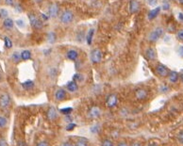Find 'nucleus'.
I'll return each instance as SVG.
<instances>
[{"instance_id": "obj_1", "label": "nucleus", "mask_w": 183, "mask_h": 146, "mask_svg": "<svg viewBox=\"0 0 183 146\" xmlns=\"http://www.w3.org/2000/svg\"><path fill=\"white\" fill-rule=\"evenodd\" d=\"M59 21L61 24H64V25H68L71 24L74 21V13L72 10H63L62 13L59 15Z\"/></svg>"}, {"instance_id": "obj_2", "label": "nucleus", "mask_w": 183, "mask_h": 146, "mask_svg": "<svg viewBox=\"0 0 183 146\" xmlns=\"http://www.w3.org/2000/svg\"><path fill=\"white\" fill-rule=\"evenodd\" d=\"M27 17L29 19L30 26L33 27L34 29H42L43 26V23L40 18H38L36 15L33 13H29Z\"/></svg>"}, {"instance_id": "obj_3", "label": "nucleus", "mask_w": 183, "mask_h": 146, "mask_svg": "<svg viewBox=\"0 0 183 146\" xmlns=\"http://www.w3.org/2000/svg\"><path fill=\"white\" fill-rule=\"evenodd\" d=\"M163 35V29L161 26L156 27L155 29H153L148 35V40L151 42H156L159 39H161V37Z\"/></svg>"}, {"instance_id": "obj_4", "label": "nucleus", "mask_w": 183, "mask_h": 146, "mask_svg": "<svg viewBox=\"0 0 183 146\" xmlns=\"http://www.w3.org/2000/svg\"><path fill=\"white\" fill-rule=\"evenodd\" d=\"M102 58H103V55H102V52L100 49L94 48L92 50V52L90 54V58H91L92 63H94V64H98V63L101 62Z\"/></svg>"}, {"instance_id": "obj_5", "label": "nucleus", "mask_w": 183, "mask_h": 146, "mask_svg": "<svg viewBox=\"0 0 183 146\" xmlns=\"http://www.w3.org/2000/svg\"><path fill=\"white\" fill-rule=\"evenodd\" d=\"M11 105V99L9 93L0 94V108L3 109H7Z\"/></svg>"}, {"instance_id": "obj_6", "label": "nucleus", "mask_w": 183, "mask_h": 146, "mask_svg": "<svg viewBox=\"0 0 183 146\" xmlns=\"http://www.w3.org/2000/svg\"><path fill=\"white\" fill-rule=\"evenodd\" d=\"M101 114H102L101 108L96 106H92L88 110L87 116H88V118H90V119H97V118L101 116Z\"/></svg>"}, {"instance_id": "obj_7", "label": "nucleus", "mask_w": 183, "mask_h": 146, "mask_svg": "<svg viewBox=\"0 0 183 146\" xmlns=\"http://www.w3.org/2000/svg\"><path fill=\"white\" fill-rule=\"evenodd\" d=\"M155 72H156V74L159 76L166 77L169 74V70L165 65L161 64V63H159V64L156 66V68H155Z\"/></svg>"}, {"instance_id": "obj_8", "label": "nucleus", "mask_w": 183, "mask_h": 146, "mask_svg": "<svg viewBox=\"0 0 183 146\" xmlns=\"http://www.w3.org/2000/svg\"><path fill=\"white\" fill-rule=\"evenodd\" d=\"M47 15L51 18H56L59 15V7L58 4H51L48 7V10H47Z\"/></svg>"}, {"instance_id": "obj_9", "label": "nucleus", "mask_w": 183, "mask_h": 146, "mask_svg": "<svg viewBox=\"0 0 183 146\" xmlns=\"http://www.w3.org/2000/svg\"><path fill=\"white\" fill-rule=\"evenodd\" d=\"M117 103H118V97H117L116 94L111 93V94H110L108 97H107L106 105H107L108 108H115V106H117Z\"/></svg>"}, {"instance_id": "obj_10", "label": "nucleus", "mask_w": 183, "mask_h": 146, "mask_svg": "<svg viewBox=\"0 0 183 146\" xmlns=\"http://www.w3.org/2000/svg\"><path fill=\"white\" fill-rule=\"evenodd\" d=\"M140 8H141V5L138 0H130L129 1V13H131V14L137 13L138 11L140 10Z\"/></svg>"}, {"instance_id": "obj_11", "label": "nucleus", "mask_w": 183, "mask_h": 146, "mask_svg": "<svg viewBox=\"0 0 183 146\" xmlns=\"http://www.w3.org/2000/svg\"><path fill=\"white\" fill-rule=\"evenodd\" d=\"M145 56L147 60H155L157 58L156 50H155L153 47H148V48L145 50Z\"/></svg>"}, {"instance_id": "obj_12", "label": "nucleus", "mask_w": 183, "mask_h": 146, "mask_svg": "<svg viewBox=\"0 0 183 146\" xmlns=\"http://www.w3.org/2000/svg\"><path fill=\"white\" fill-rule=\"evenodd\" d=\"M135 96L138 100H145L147 96H148V92L144 88H139L136 92H135Z\"/></svg>"}, {"instance_id": "obj_13", "label": "nucleus", "mask_w": 183, "mask_h": 146, "mask_svg": "<svg viewBox=\"0 0 183 146\" xmlns=\"http://www.w3.org/2000/svg\"><path fill=\"white\" fill-rule=\"evenodd\" d=\"M54 96H55L56 101H62L67 97V92H66V90L63 89H58L55 92Z\"/></svg>"}, {"instance_id": "obj_14", "label": "nucleus", "mask_w": 183, "mask_h": 146, "mask_svg": "<svg viewBox=\"0 0 183 146\" xmlns=\"http://www.w3.org/2000/svg\"><path fill=\"white\" fill-rule=\"evenodd\" d=\"M66 58L67 60H69L75 61L77 60H78V52L75 49L68 50L67 51V53H66Z\"/></svg>"}, {"instance_id": "obj_15", "label": "nucleus", "mask_w": 183, "mask_h": 146, "mask_svg": "<svg viewBox=\"0 0 183 146\" xmlns=\"http://www.w3.org/2000/svg\"><path fill=\"white\" fill-rule=\"evenodd\" d=\"M46 116H47V119L49 121H54L57 119L58 117V112H57V109H56L54 106H50L47 110V113H46Z\"/></svg>"}, {"instance_id": "obj_16", "label": "nucleus", "mask_w": 183, "mask_h": 146, "mask_svg": "<svg viewBox=\"0 0 183 146\" xmlns=\"http://www.w3.org/2000/svg\"><path fill=\"white\" fill-rule=\"evenodd\" d=\"M167 76H168V80L171 83H177L180 79V74L176 71H169V74Z\"/></svg>"}, {"instance_id": "obj_17", "label": "nucleus", "mask_w": 183, "mask_h": 146, "mask_svg": "<svg viewBox=\"0 0 183 146\" xmlns=\"http://www.w3.org/2000/svg\"><path fill=\"white\" fill-rule=\"evenodd\" d=\"M66 89L67 90H68L69 92H78V85L77 82H75V81H69L68 83L66 84Z\"/></svg>"}, {"instance_id": "obj_18", "label": "nucleus", "mask_w": 183, "mask_h": 146, "mask_svg": "<svg viewBox=\"0 0 183 146\" xmlns=\"http://www.w3.org/2000/svg\"><path fill=\"white\" fill-rule=\"evenodd\" d=\"M161 9V7H157V8H155V9L151 10L149 13H148V15H147V18H148V20L151 21V20H153V19L156 18L158 15L160 14Z\"/></svg>"}, {"instance_id": "obj_19", "label": "nucleus", "mask_w": 183, "mask_h": 146, "mask_svg": "<svg viewBox=\"0 0 183 146\" xmlns=\"http://www.w3.org/2000/svg\"><path fill=\"white\" fill-rule=\"evenodd\" d=\"M13 26H14V22L13 19L10 18H6L4 19L3 21V27L6 29H13Z\"/></svg>"}, {"instance_id": "obj_20", "label": "nucleus", "mask_w": 183, "mask_h": 146, "mask_svg": "<svg viewBox=\"0 0 183 146\" xmlns=\"http://www.w3.org/2000/svg\"><path fill=\"white\" fill-rule=\"evenodd\" d=\"M22 87H23V89L24 90H31V89H33L34 88V86H35V83H34V81L33 80H26L25 82H23V83L21 84Z\"/></svg>"}, {"instance_id": "obj_21", "label": "nucleus", "mask_w": 183, "mask_h": 146, "mask_svg": "<svg viewBox=\"0 0 183 146\" xmlns=\"http://www.w3.org/2000/svg\"><path fill=\"white\" fill-rule=\"evenodd\" d=\"M94 29H91L88 33L86 35V42H87V44L88 45H91L92 44V42H93V38H94Z\"/></svg>"}, {"instance_id": "obj_22", "label": "nucleus", "mask_w": 183, "mask_h": 146, "mask_svg": "<svg viewBox=\"0 0 183 146\" xmlns=\"http://www.w3.org/2000/svg\"><path fill=\"white\" fill-rule=\"evenodd\" d=\"M31 52L29 50H23L21 52V60H29L31 58Z\"/></svg>"}, {"instance_id": "obj_23", "label": "nucleus", "mask_w": 183, "mask_h": 146, "mask_svg": "<svg viewBox=\"0 0 183 146\" xmlns=\"http://www.w3.org/2000/svg\"><path fill=\"white\" fill-rule=\"evenodd\" d=\"M10 58L14 63H18L20 60H21V53L18 52V51H14V52L11 54Z\"/></svg>"}, {"instance_id": "obj_24", "label": "nucleus", "mask_w": 183, "mask_h": 146, "mask_svg": "<svg viewBox=\"0 0 183 146\" xmlns=\"http://www.w3.org/2000/svg\"><path fill=\"white\" fill-rule=\"evenodd\" d=\"M46 40L49 43H54L56 42V40H57V34H56L55 32H53V31H51V32H49L48 34H47Z\"/></svg>"}, {"instance_id": "obj_25", "label": "nucleus", "mask_w": 183, "mask_h": 146, "mask_svg": "<svg viewBox=\"0 0 183 146\" xmlns=\"http://www.w3.org/2000/svg\"><path fill=\"white\" fill-rule=\"evenodd\" d=\"M83 79H84V77H83V76H82V74H80V73H77V74H74V76H73V81H75V82H81Z\"/></svg>"}, {"instance_id": "obj_26", "label": "nucleus", "mask_w": 183, "mask_h": 146, "mask_svg": "<svg viewBox=\"0 0 183 146\" xmlns=\"http://www.w3.org/2000/svg\"><path fill=\"white\" fill-rule=\"evenodd\" d=\"M4 43H5V46L7 47L8 49H10L13 47V41L10 40V39L9 37H5L4 38Z\"/></svg>"}, {"instance_id": "obj_27", "label": "nucleus", "mask_w": 183, "mask_h": 146, "mask_svg": "<svg viewBox=\"0 0 183 146\" xmlns=\"http://www.w3.org/2000/svg\"><path fill=\"white\" fill-rule=\"evenodd\" d=\"M48 74L51 77H55L57 76L58 74V69L56 67H51V68L48 70Z\"/></svg>"}, {"instance_id": "obj_28", "label": "nucleus", "mask_w": 183, "mask_h": 146, "mask_svg": "<svg viewBox=\"0 0 183 146\" xmlns=\"http://www.w3.org/2000/svg\"><path fill=\"white\" fill-rule=\"evenodd\" d=\"M8 124V119L4 116H0V128H4L6 127V125Z\"/></svg>"}, {"instance_id": "obj_29", "label": "nucleus", "mask_w": 183, "mask_h": 146, "mask_svg": "<svg viewBox=\"0 0 183 146\" xmlns=\"http://www.w3.org/2000/svg\"><path fill=\"white\" fill-rule=\"evenodd\" d=\"M9 16V11L6 9H1L0 10V18L1 19H6Z\"/></svg>"}, {"instance_id": "obj_30", "label": "nucleus", "mask_w": 183, "mask_h": 146, "mask_svg": "<svg viewBox=\"0 0 183 146\" xmlns=\"http://www.w3.org/2000/svg\"><path fill=\"white\" fill-rule=\"evenodd\" d=\"M72 111H73L72 108H64L61 109V113L64 114V115H70V114L72 113Z\"/></svg>"}, {"instance_id": "obj_31", "label": "nucleus", "mask_w": 183, "mask_h": 146, "mask_svg": "<svg viewBox=\"0 0 183 146\" xmlns=\"http://www.w3.org/2000/svg\"><path fill=\"white\" fill-rule=\"evenodd\" d=\"M74 146H88V143L85 140H78Z\"/></svg>"}, {"instance_id": "obj_32", "label": "nucleus", "mask_w": 183, "mask_h": 146, "mask_svg": "<svg viewBox=\"0 0 183 146\" xmlns=\"http://www.w3.org/2000/svg\"><path fill=\"white\" fill-rule=\"evenodd\" d=\"M75 38H77V40L78 42H82L83 39H84V32H83V31H79V32H78Z\"/></svg>"}, {"instance_id": "obj_33", "label": "nucleus", "mask_w": 183, "mask_h": 146, "mask_svg": "<svg viewBox=\"0 0 183 146\" xmlns=\"http://www.w3.org/2000/svg\"><path fill=\"white\" fill-rule=\"evenodd\" d=\"M161 8H162V10H169V9H170V3L167 1V0H163Z\"/></svg>"}, {"instance_id": "obj_34", "label": "nucleus", "mask_w": 183, "mask_h": 146, "mask_svg": "<svg viewBox=\"0 0 183 146\" xmlns=\"http://www.w3.org/2000/svg\"><path fill=\"white\" fill-rule=\"evenodd\" d=\"M101 146H114L113 143L110 140H104L102 141Z\"/></svg>"}, {"instance_id": "obj_35", "label": "nucleus", "mask_w": 183, "mask_h": 146, "mask_svg": "<svg viewBox=\"0 0 183 146\" xmlns=\"http://www.w3.org/2000/svg\"><path fill=\"white\" fill-rule=\"evenodd\" d=\"M75 126H77V124H75L70 123V124H67V126H66V130H67V131H72V130L75 127Z\"/></svg>"}, {"instance_id": "obj_36", "label": "nucleus", "mask_w": 183, "mask_h": 146, "mask_svg": "<svg viewBox=\"0 0 183 146\" xmlns=\"http://www.w3.org/2000/svg\"><path fill=\"white\" fill-rule=\"evenodd\" d=\"M5 3L8 6H11V7H14L16 5V1L15 0H5Z\"/></svg>"}, {"instance_id": "obj_37", "label": "nucleus", "mask_w": 183, "mask_h": 146, "mask_svg": "<svg viewBox=\"0 0 183 146\" xmlns=\"http://www.w3.org/2000/svg\"><path fill=\"white\" fill-rule=\"evenodd\" d=\"M99 125H93L92 127L90 128V130L92 132H93L94 134H97L98 131H99V127H98Z\"/></svg>"}, {"instance_id": "obj_38", "label": "nucleus", "mask_w": 183, "mask_h": 146, "mask_svg": "<svg viewBox=\"0 0 183 146\" xmlns=\"http://www.w3.org/2000/svg\"><path fill=\"white\" fill-rule=\"evenodd\" d=\"M177 38L180 41L182 42V40H183V30H182V29H180V30L177 31Z\"/></svg>"}, {"instance_id": "obj_39", "label": "nucleus", "mask_w": 183, "mask_h": 146, "mask_svg": "<svg viewBox=\"0 0 183 146\" xmlns=\"http://www.w3.org/2000/svg\"><path fill=\"white\" fill-rule=\"evenodd\" d=\"M146 2L147 4H148L149 6H157V4H158V0H146Z\"/></svg>"}, {"instance_id": "obj_40", "label": "nucleus", "mask_w": 183, "mask_h": 146, "mask_svg": "<svg viewBox=\"0 0 183 146\" xmlns=\"http://www.w3.org/2000/svg\"><path fill=\"white\" fill-rule=\"evenodd\" d=\"M15 23H16V25L20 27H24L25 26V22H24L23 20H21V19H18V20L15 21Z\"/></svg>"}, {"instance_id": "obj_41", "label": "nucleus", "mask_w": 183, "mask_h": 146, "mask_svg": "<svg viewBox=\"0 0 183 146\" xmlns=\"http://www.w3.org/2000/svg\"><path fill=\"white\" fill-rule=\"evenodd\" d=\"M36 146H49V143L45 140H42V141H39L36 144Z\"/></svg>"}, {"instance_id": "obj_42", "label": "nucleus", "mask_w": 183, "mask_h": 146, "mask_svg": "<svg viewBox=\"0 0 183 146\" xmlns=\"http://www.w3.org/2000/svg\"><path fill=\"white\" fill-rule=\"evenodd\" d=\"M177 140L178 141H180V143H182V141H183V135H182V130L181 131L178 133V135H177Z\"/></svg>"}, {"instance_id": "obj_43", "label": "nucleus", "mask_w": 183, "mask_h": 146, "mask_svg": "<svg viewBox=\"0 0 183 146\" xmlns=\"http://www.w3.org/2000/svg\"><path fill=\"white\" fill-rule=\"evenodd\" d=\"M161 88L162 89H160V90H161V92H167V90H168V87H167L166 85H162Z\"/></svg>"}, {"instance_id": "obj_44", "label": "nucleus", "mask_w": 183, "mask_h": 146, "mask_svg": "<svg viewBox=\"0 0 183 146\" xmlns=\"http://www.w3.org/2000/svg\"><path fill=\"white\" fill-rule=\"evenodd\" d=\"M117 146H129V145L126 143V141H119L117 143Z\"/></svg>"}, {"instance_id": "obj_45", "label": "nucleus", "mask_w": 183, "mask_h": 146, "mask_svg": "<svg viewBox=\"0 0 183 146\" xmlns=\"http://www.w3.org/2000/svg\"><path fill=\"white\" fill-rule=\"evenodd\" d=\"M41 16H42V18H43V21H47V20H48V19H49V16H48V15H45V14H43V13H41Z\"/></svg>"}, {"instance_id": "obj_46", "label": "nucleus", "mask_w": 183, "mask_h": 146, "mask_svg": "<svg viewBox=\"0 0 183 146\" xmlns=\"http://www.w3.org/2000/svg\"><path fill=\"white\" fill-rule=\"evenodd\" d=\"M0 146H7V143L4 139H0Z\"/></svg>"}, {"instance_id": "obj_47", "label": "nucleus", "mask_w": 183, "mask_h": 146, "mask_svg": "<svg viewBox=\"0 0 183 146\" xmlns=\"http://www.w3.org/2000/svg\"><path fill=\"white\" fill-rule=\"evenodd\" d=\"M17 146H27L26 143L25 141H23V140H20L17 143Z\"/></svg>"}, {"instance_id": "obj_48", "label": "nucleus", "mask_w": 183, "mask_h": 146, "mask_svg": "<svg viewBox=\"0 0 183 146\" xmlns=\"http://www.w3.org/2000/svg\"><path fill=\"white\" fill-rule=\"evenodd\" d=\"M129 146H142V144L140 143H138V141H133Z\"/></svg>"}, {"instance_id": "obj_49", "label": "nucleus", "mask_w": 183, "mask_h": 146, "mask_svg": "<svg viewBox=\"0 0 183 146\" xmlns=\"http://www.w3.org/2000/svg\"><path fill=\"white\" fill-rule=\"evenodd\" d=\"M178 21H180V22H182L183 21V13H178Z\"/></svg>"}, {"instance_id": "obj_50", "label": "nucleus", "mask_w": 183, "mask_h": 146, "mask_svg": "<svg viewBox=\"0 0 183 146\" xmlns=\"http://www.w3.org/2000/svg\"><path fill=\"white\" fill-rule=\"evenodd\" d=\"M62 146H74L71 143H69V141H65V143H63Z\"/></svg>"}, {"instance_id": "obj_51", "label": "nucleus", "mask_w": 183, "mask_h": 146, "mask_svg": "<svg viewBox=\"0 0 183 146\" xmlns=\"http://www.w3.org/2000/svg\"><path fill=\"white\" fill-rule=\"evenodd\" d=\"M34 1H35V2H36L37 4H41V3H42V2L43 1V0H34Z\"/></svg>"}, {"instance_id": "obj_52", "label": "nucleus", "mask_w": 183, "mask_h": 146, "mask_svg": "<svg viewBox=\"0 0 183 146\" xmlns=\"http://www.w3.org/2000/svg\"><path fill=\"white\" fill-rule=\"evenodd\" d=\"M2 80H3V74H2V73H0V82Z\"/></svg>"}, {"instance_id": "obj_53", "label": "nucleus", "mask_w": 183, "mask_h": 146, "mask_svg": "<svg viewBox=\"0 0 183 146\" xmlns=\"http://www.w3.org/2000/svg\"><path fill=\"white\" fill-rule=\"evenodd\" d=\"M148 146H158L157 144H155V143H151V144H149Z\"/></svg>"}, {"instance_id": "obj_54", "label": "nucleus", "mask_w": 183, "mask_h": 146, "mask_svg": "<svg viewBox=\"0 0 183 146\" xmlns=\"http://www.w3.org/2000/svg\"><path fill=\"white\" fill-rule=\"evenodd\" d=\"M177 1H178V3H180V4H181V5H182V3H183V0H177Z\"/></svg>"}, {"instance_id": "obj_55", "label": "nucleus", "mask_w": 183, "mask_h": 146, "mask_svg": "<svg viewBox=\"0 0 183 146\" xmlns=\"http://www.w3.org/2000/svg\"><path fill=\"white\" fill-rule=\"evenodd\" d=\"M0 1H1V0H0Z\"/></svg>"}]
</instances>
